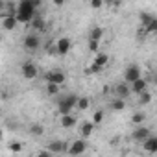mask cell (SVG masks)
Instances as JSON below:
<instances>
[{
  "label": "cell",
  "instance_id": "obj_26",
  "mask_svg": "<svg viewBox=\"0 0 157 157\" xmlns=\"http://www.w3.org/2000/svg\"><path fill=\"white\" fill-rule=\"evenodd\" d=\"M93 122H94L96 126L104 122V111H102V109H98V111H96V113L93 115Z\"/></svg>",
  "mask_w": 157,
  "mask_h": 157
},
{
  "label": "cell",
  "instance_id": "obj_6",
  "mask_svg": "<svg viewBox=\"0 0 157 157\" xmlns=\"http://www.w3.org/2000/svg\"><path fill=\"white\" fill-rule=\"evenodd\" d=\"M85 150H87V144H85L83 139L74 140V142L68 146V153H70V155H82V153H85Z\"/></svg>",
  "mask_w": 157,
  "mask_h": 157
},
{
  "label": "cell",
  "instance_id": "obj_35",
  "mask_svg": "<svg viewBox=\"0 0 157 157\" xmlns=\"http://www.w3.org/2000/svg\"><path fill=\"white\" fill-rule=\"evenodd\" d=\"M150 82H151L153 85H157V74H153V76H151V80H150Z\"/></svg>",
  "mask_w": 157,
  "mask_h": 157
},
{
  "label": "cell",
  "instance_id": "obj_3",
  "mask_svg": "<svg viewBox=\"0 0 157 157\" xmlns=\"http://www.w3.org/2000/svg\"><path fill=\"white\" fill-rule=\"evenodd\" d=\"M65 74L61 72V70H48V72H44V82L46 83H65Z\"/></svg>",
  "mask_w": 157,
  "mask_h": 157
},
{
  "label": "cell",
  "instance_id": "obj_34",
  "mask_svg": "<svg viewBox=\"0 0 157 157\" xmlns=\"http://www.w3.org/2000/svg\"><path fill=\"white\" fill-rule=\"evenodd\" d=\"M52 2H54L56 6H63V4H65V0H52Z\"/></svg>",
  "mask_w": 157,
  "mask_h": 157
},
{
  "label": "cell",
  "instance_id": "obj_25",
  "mask_svg": "<svg viewBox=\"0 0 157 157\" xmlns=\"http://www.w3.org/2000/svg\"><path fill=\"white\" fill-rule=\"evenodd\" d=\"M100 70H102V68H100V67H98V65H96V63L93 61V63H91V65H89V67L85 68V74H98Z\"/></svg>",
  "mask_w": 157,
  "mask_h": 157
},
{
  "label": "cell",
  "instance_id": "obj_24",
  "mask_svg": "<svg viewBox=\"0 0 157 157\" xmlns=\"http://www.w3.org/2000/svg\"><path fill=\"white\" fill-rule=\"evenodd\" d=\"M139 96H140V98H139V102H140L142 105H144V104H150V102H151V94H150L148 91H142V93H140Z\"/></svg>",
  "mask_w": 157,
  "mask_h": 157
},
{
  "label": "cell",
  "instance_id": "obj_18",
  "mask_svg": "<svg viewBox=\"0 0 157 157\" xmlns=\"http://www.w3.org/2000/svg\"><path fill=\"white\" fill-rule=\"evenodd\" d=\"M94 63H96L100 68H104V67L109 63V56H107V54H104V52H98V54H96V57H94Z\"/></svg>",
  "mask_w": 157,
  "mask_h": 157
},
{
  "label": "cell",
  "instance_id": "obj_5",
  "mask_svg": "<svg viewBox=\"0 0 157 157\" xmlns=\"http://www.w3.org/2000/svg\"><path fill=\"white\" fill-rule=\"evenodd\" d=\"M139 78H140V68H139L137 65H129V67L126 68V72H124V82L133 83L135 80H139Z\"/></svg>",
  "mask_w": 157,
  "mask_h": 157
},
{
  "label": "cell",
  "instance_id": "obj_11",
  "mask_svg": "<svg viewBox=\"0 0 157 157\" xmlns=\"http://www.w3.org/2000/svg\"><path fill=\"white\" fill-rule=\"evenodd\" d=\"M56 50H57V54H59V56H67V54H68V50H70V41H68L67 37L57 39V43H56Z\"/></svg>",
  "mask_w": 157,
  "mask_h": 157
},
{
  "label": "cell",
  "instance_id": "obj_32",
  "mask_svg": "<svg viewBox=\"0 0 157 157\" xmlns=\"http://www.w3.org/2000/svg\"><path fill=\"white\" fill-rule=\"evenodd\" d=\"M10 150L15 151V153H19V151L22 150V144H21V142H13V144H10Z\"/></svg>",
  "mask_w": 157,
  "mask_h": 157
},
{
  "label": "cell",
  "instance_id": "obj_16",
  "mask_svg": "<svg viewBox=\"0 0 157 157\" xmlns=\"http://www.w3.org/2000/svg\"><path fill=\"white\" fill-rule=\"evenodd\" d=\"M94 122H83L82 124V129H80V133H82V137L83 139H87V137H91L93 135V131H94Z\"/></svg>",
  "mask_w": 157,
  "mask_h": 157
},
{
  "label": "cell",
  "instance_id": "obj_12",
  "mask_svg": "<svg viewBox=\"0 0 157 157\" xmlns=\"http://www.w3.org/2000/svg\"><path fill=\"white\" fill-rule=\"evenodd\" d=\"M129 85H131V91H133L135 94H140L142 91H146V89H148V80H144V78L140 76L139 80H135V82H133V83H129Z\"/></svg>",
  "mask_w": 157,
  "mask_h": 157
},
{
  "label": "cell",
  "instance_id": "obj_28",
  "mask_svg": "<svg viewBox=\"0 0 157 157\" xmlns=\"http://www.w3.org/2000/svg\"><path fill=\"white\" fill-rule=\"evenodd\" d=\"M30 131H32V133H33V135H37V137H39V135H43V133H44V129H43V126H41V124H33V126H32V128H30Z\"/></svg>",
  "mask_w": 157,
  "mask_h": 157
},
{
  "label": "cell",
  "instance_id": "obj_33",
  "mask_svg": "<svg viewBox=\"0 0 157 157\" xmlns=\"http://www.w3.org/2000/svg\"><path fill=\"white\" fill-rule=\"evenodd\" d=\"M105 2H107V4H111V6H120L122 0H105Z\"/></svg>",
  "mask_w": 157,
  "mask_h": 157
},
{
  "label": "cell",
  "instance_id": "obj_22",
  "mask_svg": "<svg viewBox=\"0 0 157 157\" xmlns=\"http://www.w3.org/2000/svg\"><path fill=\"white\" fill-rule=\"evenodd\" d=\"M59 83H46V93L50 94V96H56L57 93H59Z\"/></svg>",
  "mask_w": 157,
  "mask_h": 157
},
{
  "label": "cell",
  "instance_id": "obj_13",
  "mask_svg": "<svg viewBox=\"0 0 157 157\" xmlns=\"http://www.w3.org/2000/svg\"><path fill=\"white\" fill-rule=\"evenodd\" d=\"M39 44H41V41H39V37H37L35 33L26 35V39H24V48H26V50H37Z\"/></svg>",
  "mask_w": 157,
  "mask_h": 157
},
{
  "label": "cell",
  "instance_id": "obj_21",
  "mask_svg": "<svg viewBox=\"0 0 157 157\" xmlns=\"http://www.w3.org/2000/svg\"><path fill=\"white\" fill-rule=\"evenodd\" d=\"M30 24H32V28H33V30H41V32L44 30V21H43L41 17H35Z\"/></svg>",
  "mask_w": 157,
  "mask_h": 157
},
{
  "label": "cell",
  "instance_id": "obj_4",
  "mask_svg": "<svg viewBox=\"0 0 157 157\" xmlns=\"http://www.w3.org/2000/svg\"><path fill=\"white\" fill-rule=\"evenodd\" d=\"M21 70H22V76L26 78V80H35V78H37V74H39V70H37V65H35V63H32V61H26V63H22Z\"/></svg>",
  "mask_w": 157,
  "mask_h": 157
},
{
  "label": "cell",
  "instance_id": "obj_31",
  "mask_svg": "<svg viewBox=\"0 0 157 157\" xmlns=\"http://www.w3.org/2000/svg\"><path fill=\"white\" fill-rule=\"evenodd\" d=\"M104 2H105V0H89V4H91L93 10H100L104 6Z\"/></svg>",
  "mask_w": 157,
  "mask_h": 157
},
{
  "label": "cell",
  "instance_id": "obj_7",
  "mask_svg": "<svg viewBox=\"0 0 157 157\" xmlns=\"http://www.w3.org/2000/svg\"><path fill=\"white\" fill-rule=\"evenodd\" d=\"M148 137H150V128H144V126L135 128V129H133V133H131V139H133V140H137V142H144Z\"/></svg>",
  "mask_w": 157,
  "mask_h": 157
},
{
  "label": "cell",
  "instance_id": "obj_1",
  "mask_svg": "<svg viewBox=\"0 0 157 157\" xmlns=\"http://www.w3.org/2000/svg\"><path fill=\"white\" fill-rule=\"evenodd\" d=\"M41 0H21L17 6V19L19 22H32L35 19V10Z\"/></svg>",
  "mask_w": 157,
  "mask_h": 157
},
{
  "label": "cell",
  "instance_id": "obj_30",
  "mask_svg": "<svg viewBox=\"0 0 157 157\" xmlns=\"http://www.w3.org/2000/svg\"><path fill=\"white\" fill-rule=\"evenodd\" d=\"M151 19H153V17H151L150 13H140V24H142V28H144V26H146Z\"/></svg>",
  "mask_w": 157,
  "mask_h": 157
},
{
  "label": "cell",
  "instance_id": "obj_10",
  "mask_svg": "<svg viewBox=\"0 0 157 157\" xmlns=\"http://www.w3.org/2000/svg\"><path fill=\"white\" fill-rule=\"evenodd\" d=\"M17 24H19L17 15H4V19H2V26H4V30L11 32V30L17 28Z\"/></svg>",
  "mask_w": 157,
  "mask_h": 157
},
{
  "label": "cell",
  "instance_id": "obj_20",
  "mask_svg": "<svg viewBox=\"0 0 157 157\" xmlns=\"http://www.w3.org/2000/svg\"><path fill=\"white\" fill-rule=\"evenodd\" d=\"M126 107V100L124 98H117L115 96V100L111 102V109H115V111H122Z\"/></svg>",
  "mask_w": 157,
  "mask_h": 157
},
{
  "label": "cell",
  "instance_id": "obj_19",
  "mask_svg": "<svg viewBox=\"0 0 157 157\" xmlns=\"http://www.w3.org/2000/svg\"><path fill=\"white\" fill-rule=\"evenodd\" d=\"M102 37H104V28H100V26H96L89 32V39H93V41H102Z\"/></svg>",
  "mask_w": 157,
  "mask_h": 157
},
{
  "label": "cell",
  "instance_id": "obj_23",
  "mask_svg": "<svg viewBox=\"0 0 157 157\" xmlns=\"http://www.w3.org/2000/svg\"><path fill=\"white\" fill-rule=\"evenodd\" d=\"M144 30H146L148 33H155V32H157V19L153 17V19H151V21L144 26Z\"/></svg>",
  "mask_w": 157,
  "mask_h": 157
},
{
  "label": "cell",
  "instance_id": "obj_14",
  "mask_svg": "<svg viewBox=\"0 0 157 157\" xmlns=\"http://www.w3.org/2000/svg\"><path fill=\"white\" fill-rule=\"evenodd\" d=\"M76 122H78V118H76V115H74V113L61 115V126H63V128L70 129V128H74V126H76Z\"/></svg>",
  "mask_w": 157,
  "mask_h": 157
},
{
  "label": "cell",
  "instance_id": "obj_2",
  "mask_svg": "<svg viewBox=\"0 0 157 157\" xmlns=\"http://www.w3.org/2000/svg\"><path fill=\"white\" fill-rule=\"evenodd\" d=\"M78 98H80V96H76V94H68V96L61 98V100L57 102V113H59V115H68V113H72L74 107H76V104H78Z\"/></svg>",
  "mask_w": 157,
  "mask_h": 157
},
{
  "label": "cell",
  "instance_id": "obj_27",
  "mask_svg": "<svg viewBox=\"0 0 157 157\" xmlns=\"http://www.w3.org/2000/svg\"><path fill=\"white\" fill-rule=\"evenodd\" d=\"M98 48H100V41H93V39H89V52L98 54Z\"/></svg>",
  "mask_w": 157,
  "mask_h": 157
},
{
  "label": "cell",
  "instance_id": "obj_8",
  "mask_svg": "<svg viewBox=\"0 0 157 157\" xmlns=\"http://www.w3.org/2000/svg\"><path fill=\"white\" fill-rule=\"evenodd\" d=\"M131 93H133V91H131V85H129L128 82H126V83H118V85L115 87V96H117V98H124V100H126Z\"/></svg>",
  "mask_w": 157,
  "mask_h": 157
},
{
  "label": "cell",
  "instance_id": "obj_15",
  "mask_svg": "<svg viewBox=\"0 0 157 157\" xmlns=\"http://www.w3.org/2000/svg\"><path fill=\"white\" fill-rule=\"evenodd\" d=\"M142 146H144L146 151H150V153H157V137H155V135H150V137L142 142Z\"/></svg>",
  "mask_w": 157,
  "mask_h": 157
},
{
  "label": "cell",
  "instance_id": "obj_9",
  "mask_svg": "<svg viewBox=\"0 0 157 157\" xmlns=\"http://www.w3.org/2000/svg\"><path fill=\"white\" fill-rule=\"evenodd\" d=\"M48 151L50 153H63V151H68V148H67L65 140H52L48 144Z\"/></svg>",
  "mask_w": 157,
  "mask_h": 157
},
{
  "label": "cell",
  "instance_id": "obj_29",
  "mask_svg": "<svg viewBox=\"0 0 157 157\" xmlns=\"http://www.w3.org/2000/svg\"><path fill=\"white\" fill-rule=\"evenodd\" d=\"M131 122H133V124H137V126H139V124H142V122H144V115H142V113H135V115L131 117Z\"/></svg>",
  "mask_w": 157,
  "mask_h": 157
},
{
  "label": "cell",
  "instance_id": "obj_17",
  "mask_svg": "<svg viewBox=\"0 0 157 157\" xmlns=\"http://www.w3.org/2000/svg\"><path fill=\"white\" fill-rule=\"evenodd\" d=\"M89 105H91V100L87 96H80V98H78V104H76V109L78 111H87Z\"/></svg>",
  "mask_w": 157,
  "mask_h": 157
}]
</instances>
